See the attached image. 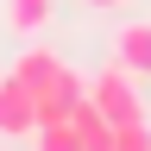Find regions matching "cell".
Segmentation results:
<instances>
[{
  "mask_svg": "<svg viewBox=\"0 0 151 151\" xmlns=\"http://www.w3.org/2000/svg\"><path fill=\"white\" fill-rule=\"evenodd\" d=\"M88 101L101 107L113 126H126V120H145V94H139V76H132V69H120L113 57H107V69H101V76H88Z\"/></svg>",
  "mask_w": 151,
  "mask_h": 151,
  "instance_id": "6da1fadb",
  "label": "cell"
},
{
  "mask_svg": "<svg viewBox=\"0 0 151 151\" xmlns=\"http://www.w3.org/2000/svg\"><path fill=\"white\" fill-rule=\"evenodd\" d=\"M6 76H13V82H25V94H38V88H50L57 76H63V57H57L44 38H19V50H13Z\"/></svg>",
  "mask_w": 151,
  "mask_h": 151,
  "instance_id": "7a4b0ae2",
  "label": "cell"
},
{
  "mask_svg": "<svg viewBox=\"0 0 151 151\" xmlns=\"http://www.w3.org/2000/svg\"><path fill=\"white\" fill-rule=\"evenodd\" d=\"M107 57L120 69H132L139 82H151V19H120L107 32Z\"/></svg>",
  "mask_w": 151,
  "mask_h": 151,
  "instance_id": "3957f363",
  "label": "cell"
},
{
  "mask_svg": "<svg viewBox=\"0 0 151 151\" xmlns=\"http://www.w3.org/2000/svg\"><path fill=\"white\" fill-rule=\"evenodd\" d=\"M32 101H38V126H57V120L76 113V101H88V76L76 69V63H63V76H57L50 88H38Z\"/></svg>",
  "mask_w": 151,
  "mask_h": 151,
  "instance_id": "277c9868",
  "label": "cell"
},
{
  "mask_svg": "<svg viewBox=\"0 0 151 151\" xmlns=\"http://www.w3.org/2000/svg\"><path fill=\"white\" fill-rule=\"evenodd\" d=\"M38 132V101L25 94V82L0 76V139H32Z\"/></svg>",
  "mask_w": 151,
  "mask_h": 151,
  "instance_id": "5b68a950",
  "label": "cell"
},
{
  "mask_svg": "<svg viewBox=\"0 0 151 151\" xmlns=\"http://www.w3.org/2000/svg\"><path fill=\"white\" fill-rule=\"evenodd\" d=\"M57 25V0H0V32L6 38H44Z\"/></svg>",
  "mask_w": 151,
  "mask_h": 151,
  "instance_id": "8992f818",
  "label": "cell"
},
{
  "mask_svg": "<svg viewBox=\"0 0 151 151\" xmlns=\"http://www.w3.org/2000/svg\"><path fill=\"white\" fill-rule=\"evenodd\" d=\"M69 126H76V139H82V151H113V120H107L94 101H76Z\"/></svg>",
  "mask_w": 151,
  "mask_h": 151,
  "instance_id": "52a82bcc",
  "label": "cell"
},
{
  "mask_svg": "<svg viewBox=\"0 0 151 151\" xmlns=\"http://www.w3.org/2000/svg\"><path fill=\"white\" fill-rule=\"evenodd\" d=\"M32 145H38V151H82V139H76V126H69V120L38 126V132H32Z\"/></svg>",
  "mask_w": 151,
  "mask_h": 151,
  "instance_id": "ba28073f",
  "label": "cell"
},
{
  "mask_svg": "<svg viewBox=\"0 0 151 151\" xmlns=\"http://www.w3.org/2000/svg\"><path fill=\"white\" fill-rule=\"evenodd\" d=\"M113 151H151V120H126V126H113Z\"/></svg>",
  "mask_w": 151,
  "mask_h": 151,
  "instance_id": "9c48e42d",
  "label": "cell"
},
{
  "mask_svg": "<svg viewBox=\"0 0 151 151\" xmlns=\"http://www.w3.org/2000/svg\"><path fill=\"white\" fill-rule=\"evenodd\" d=\"M82 6H88V13H126L132 0H82Z\"/></svg>",
  "mask_w": 151,
  "mask_h": 151,
  "instance_id": "30bf717a",
  "label": "cell"
}]
</instances>
